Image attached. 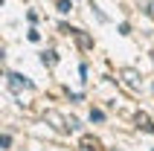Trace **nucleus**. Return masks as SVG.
<instances>
[{
  "label": "nucleus",
  "instance_id": "f257e3e1",
  "mask_svg": "<svg viewBox=\"0 0 154 151\" xmlns=\"http://www.w3.org/2000/svg\"><path fill=\"white\" fill-rule=\"evenodd\" d=\"M9 90H12V93H20V90H32V82H29L26 76H17V73H12V76H9Z\"/></svg>",
  "mask_w": 154,
  "mask_h": 151
},
{
  "label": "nucleus",
  "instance_id": "f03ea898",
  "mask_svg": "<svg viewBox=\"0 0 154 151\" xmlns=\"http://www.w3.org/2000/svg\"><path fill=\"white\" fill-rule=\"evenodd\" d=\"M47 122H52L58 131H67V128H70V119H61L55 110H50V113H47Z\"/></svg>",
  "mask_w": 154,
  "mask_h": 151
},
{
  "label": "nucleus",
  "instance_id": "7ed1b4c3",
  "mask_svg": "<svg viewBox=\"0 0 154 151\" xmlns=\"http://www.w3.org/2000/svg\"><path fill=\"white\" fill-rule=\"evenodd\" d=\"M82 148L85 151H102V145H99V140H93V137H82Z\"/></svg>",
  "mask_w": 154,
  "mask_h": 151
},
{
  "label": "nucleus",
  "instance_id": "20e7f679",
  "mask_svg": "<svg viewBox=\"0 0 154 151\" xmlns=\"http://www.w3.org/2000/svg\"><path fill=\"white\" fill-rule=\"evenodd\" d=\"M41 61L47 64V67H55V61H58V58H55V52H44V55H41Z\"/></svg>",
  "mask_w": 154,
  "mask_h": 151
},
{
  "label": "nucleus",
  "instance_id": "39448f33",
  "mask_svg": "<svg viewBox=\"0 0 154 151\" xmlns=\"http://www.w3.org/2000/svg\"><path fill=\"white\" fill-rule=\"evenodd\" d=\"M122 76L128 79V84H131V87H137V73H134V70H125Z\"/></svg>",
  "mask_w": 154,
  "mask_h": 151
},
{
  "label": "nucleus",
  "instance_id": "423d86ee",
  "mask_svg": "<svg viewBox=\"0 0 154 151\" xmlns=\"http://www.w3.org/2000/svg\"><path fill=\"white\" fill-rule=\"evenodd\" d=\"M143 6H146L148 17H151V20H154V0H143Z\"/></svg>",
  "mask_w": 154,
  "mask_h": 151
},
{
  "label": "nucleus",
  "instance_id": "0eeeda50",
  "mask_svg": "<svg viewBox=\"0 0 154 151\" xmlns=\"http://www.w3.org/2000/svg\"><path fill=\"white\" fill-rule=\"evenodd\" d=\"M9 145H12V137L3 134V137H0V148H9Z\"/></svg>",
  "mask_w": 154,
  "mask_h": 151
},
{
  "label": "nucleus",
  "instance_id": "6e6552de",
  "mask_svg": "<svg viewBox=\"0 0 154 151\" xmlns=\"http://www.w3.org/2000/svg\"><path fill=\"white\" fill-rule=\"evenodd\" d=\"M140 122H143V128H146V131H154V125L148 122V116H140Z\"/></svg>",
  "mask_w": 154,
  "mask_h": 151
},
{
  "label": "nucleus",
  "instance_id": "1a4fd4ad",
  "mask_svg": "<svg viewBox=\"0 0 154 151\" xmlns=\"http://www.w3.org/2000/svg\"><path fill=\"white\" fill-rule=\"evenodd\" d=\"M151 58H154V52H151Z\"/></svg>",
  "mask_w": 154,
  "mask_h": 151
}]
</instances>
